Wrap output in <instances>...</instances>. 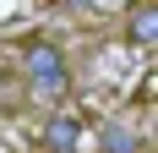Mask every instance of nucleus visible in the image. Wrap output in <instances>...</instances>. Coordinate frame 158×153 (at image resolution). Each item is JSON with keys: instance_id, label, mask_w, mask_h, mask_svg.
<instances>
[{"instance_id": "obj_4", "label": "nucleus", "mask_w": 158, "mask_h": 153, "mask_svg": "<svg viewBox=\"0 0 158 153\" xmlns=\"http://www.w3.org/2000/svg\"><path fill=\"white\" fill-rule=\"evenodd\" d=\"M98 148L104 153H142V142H136V131H131V126H104V131H98Z\"/></svg>"}, {"instance_id": "obj_2", "label": "nucleus", "mask_w": 158, "mask_h": 153, "mask_svg": "<svg viewBox=\"0 0 158 153\" xmlns=\"http://www.w3.org/2000/svg\"><path fill=\"white\" fill-rule=\"evenodd\" d=\"M44 153H77L82 137H87V115L82 109H60V115H49L44 120Z\"/></svg>"}, {"instance_id": "obj_1", "label": "nucleus", "mask_w": 158, "mask_h": 153, "mask_svg": "<svg viewBox=\"0 0 158 153\" xmlns=\"http://www.w3.org/2000/svg\"><path fill=\"white\" fill-rule=\"evenodd\" d=\"M16 66H22L27 98H38V104H60L71 93V60H65V49L55 38H27L16 49Z\"/></svg>"}, {"instance_id": "obj_3", "label": "nucleus", "mask_w": 158, "mask_h": 153, "mask_svg": "<svg viewBox=\"0 0 158 153\" xmlns=\"http://www.w3.org/2000/svg\"><path fill=\"white\" fill-rule=\"evenodd\" d=\"M120 22H126V38L136 49H147L158 38V11H153V0H136V6H126L120 11Z\"/></svg>"}]
</instances>
